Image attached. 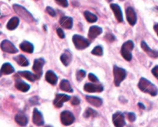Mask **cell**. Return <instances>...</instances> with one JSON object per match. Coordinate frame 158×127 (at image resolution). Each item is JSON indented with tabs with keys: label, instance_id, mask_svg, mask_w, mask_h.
<instances>
[{
	"label": "cell",
	"instance_id": "1",
	"mask_svg": "<svg viewBox=\"0 0 158 127\" xmlns=\"http://www.w3.org/2000/svg\"><path fill=\"white\" fill-rule=\"evenodd\" d=\"M138 87L142 92L150 94L152 96H155L158 93L157 86L145 78L140 79L138 83Z\"/></svg>",
	"mask_w": 158,
	"mask_h": 127
},
{
	"label": "cell",
	"instance_id": "2",
	"mask_svg": "<svg viewBox=\"0 0 158 127\" xmlns=\"http://www.w3.org/2000/svg\"><path fill=\"white\" fill-rule=\"evenodd\" d=\"M13 9L22 18L25 20L27 23H31L35 22V18H33V16L32 15V14L29 12V11L26 10L24 7L19 6V5L14 4L13 5Z\"/></svg>",
	"mask_w": 158,
	"mask_h": 127
},
{
	"label": "cell",
	"instance_id": "3",
	"mask_svg": "<svg viewBox=\"0 0 158 127\" xmlns=\"http://www.w3.org/2000/svg\"><path fill=\"white\" fill-rule=\"evenodd\" d=\"M134 47L133 41L128 40L125 42L121 47V55L127 61H131L132 59V51Z\"/></svg>",
	"mask_w": 158,
	"mask_h": 127
},
{
	"label": "cell",
	"instance_id": "4",
	"mask_svg": "<svg viewBox=\"0 0 158 127\" xmlns=\"http://www.w3.org/2000/svg\"><path fill=\"white\" fill-rule=\"evenodd\" d=\"M127 72L125 69L118 67L117 66H114V84L116 86H120V83L126 78Z\"/></svg>",
	"mask_w": 158,
	"mask_h": 127
},
{
	"label": "cell",
	"instance_id": "5",
	"mask_svg": "<svg viewBox=\"0 0 158 127\" xmlns=\"http://www.w3.org/2000/svg\"><path fill=\"white\" fill-rule=\"evenodd\" d=\"M73 42L75 47L79 50H83V49H86L90 44L86 39L79 35H74L73 36Z\"/></svg>",
	"mask_w": 158,
	"mask_h": 127
},
{
	"label": "cell",
	"instance_id": "6",
	"mask_svg": "<svg viewBox=\"0 0 158 127\" xmlns=\"http://www.w3.org/2000/svg\"><path fill=\"white\" fill-rule=\"evenodd\" d=\"M60 120H61V123L64 126H69L75 121V117L72 113L69 111H63L60 115Z\"/></svg>",
	"mask_w": 158,
	"mask_h": 127
},
{
	"label": "cell",
	"instance_id": "7",
	"mask_svg": "<svg viewBox=\"0 0 158 127\" xmlns=\"http://www.w3.org/2000/svg\"><path fill=\"white\" fill-rule=\"evenodd\" d=\"M45 63V60L43 58H39L34 60V64L32 69L36 76L37 79H40L43 74V66Z\"/></svg>",
	"mask_w": 158,
	"mask_h": 127
},
{
	"label": "cell",
	"instance_id": "8",
	"mask_svg": "<svg viewBox=\"0 0 158 127\" xmlns=\"http://www.w3.org/2000/svg\"><path fill=\"white\" fill-rule=\"evenodd\" d=\"M0 47H1L2 50L6 52H8V53L14 54L18 52L17 48L10 41H9L7 39H5L2 42L1 45H0Z\"/></svg>",
	"mask_w": 158,
	"mask_h": 127
},
{
	"label": "cell",
	"instance_id": "9",
	"mask_svg": "<svg viewBox=\"0 0 158 127\" xmlns=\"http://www.w3.org/2000/svg\"><path fill=\"white\" fill-rule=\"evenodd\" d=\"M113 123L115 127H123L126 125L124 116L120 112H117L113 115Z\"/></svg>",
	"mask_w": 158,
	"mask_h": 127
},
{
	"label": "cell",
	"instance_id": "10",
	"mask_svg": "<svg viewBox=\"0 0 158 127\" xmlns=\"http://www.w3.org/2000/svg\"><path fill=\"white\" fill-rule=\"evenodd\" d=\"M70 100V96L65 94H57L53 101V105L56 108H61L63 106V103L67 102Z\"/></svg>",
	"mask_w": 158,
	"mask_h": 127
},
{
	"label": "cell",
	"instance_id": "11",
	"mask_svg": "<svg viewBox=\"0 0 158 127\" xmlns=\"http://www.w3.org/2000/svg\"><path fill=\"white\" fill-rule=\"evenodd\" d=\"M127 18L128 23H130L131 26H134L137 23V14H136L135 10L132 7H128L126 9Z\"/></svg>",
	"mask_w": 158,
	"mask_h": 127
},
{
	"label": "cell",
	"instance_id": "12",
	"mask_svg": "<svg viewBox=\"0 0 158 127\" xmlns=\"http://www.w3.org/2000/svg\"><path fill=\"white\" fill-rule=\"evenodd\" d=\"M32 122L35 125L38 126H41L44 124L43 114L37 109H34L33 115H32Z\"/></svg>",
	"mask_w": 158,
	"mask_h": 127
},
{
	"label": "cell",
	"instance_id": "13",
	"mask_svg": "<svg viewBox=\"0 0 158 127\" xmlns=\"http://www.w3.org/2000/svg\"><path fill=\"white\" fill-rule=\"evenodd\" d=\"M84 90L87 92H101L103 91V86L102 85L86 83L84 86Z\"/></svg>",
	"mask_w": 158,
	"mask_h": 127
},
{
	"label": "cell",
	"instance_id": "14",
	"mask_svg": "<svg viewBox=\"0 0 158 127\" xmlns=\"http://www.w3.org/2000/svg\"><path fill=\"white\" fill-rule=\"evenodd\" d=\"M110 8L114 12V15L116 17V19L119 22V23H122L123 20V13H122L121 9H120V6L117 4H110Z\"/></svg>",
	"mask_w": 158,
	"mask_h": 127
},
{
	"label": "cell",
	"instance_id": "15",
	"mask_svg": "<svg viewBox=\"0 0 158 127\" xmlns=\"http://www.w3.org/2000/svg\"><path fill=\"white\" fill-rule=\"evenodd\" d=\"M103 32V29L100 27L97 26H93L89 28V33H88V37H89L90 39H94L97 38L98 35H100V34Z\"/></svg>",
	"mask_w": 158,
	"mask_h": 127
},
{
	"label": "cell",
	"instance_id": "16",
	"mask_svg": "<svg viewBox=\"0 0 158 127\" xmlns=\"http://www.w3.org/2000/svg\"><path fill=\"white\" fill-rule=\"evenodd\" d=\"M141 48L143 49V51H144V52H146V53L148 54L150 57H151V58H154V59L158 58V51L153 50V49H151L144 41L141 42Z\"/></svg>",
	"mask_w": 158,
	"mask_h": 127
},
{
	"label": "cell",
	"instance_id": "17",
	"mask_svg": "<svg viewBox=\"0 0 158 127\" xmlns=\"http://www.w3.org/2000/svg\"><path fill=\"white\" fill-rule=\"evenodd\" d=\"M15 72V69L13 66L9 63H6L2 66L1 69H0V77L2 75H9Z\"/></svg>",
	"mask_w": 158,
	"mask_h": 127
},
{
	"label": "cell",
	"instance_id": "18",
	"mask_svg": "<svg viewBox=\"0 0 158 127\" xmlns=\"http://www.w3.org/2000/svg\"><path fill=\"white\" fill-rule=\"evenodd\" d=\"M73 20L69 16H63L60 19V24L61 25V26L67 29H70L73 27Z\"/></svg>",
	"mask_w": 158,
	"mask_h": 127
},
{
	"label": "cell",
	"instance_id": "19",
	"mask_svg": "<svg viewBox=\"0 0 158 127\" xmlns=\"http://www.w3.org/2000/svg\"><path fill=\"white\" fill-rule=\"evenodd\" d=\"M60 60L65 66H67L70 64L72 61V54L69 50H66L60 56Z\"/></svg>",
	"mask_w": 158,
	"mask_h": 127
},
{
	"label": "cell",
	"instance_id": "20",
	"mask_svg": "<svg viewBox=\"0 0 158 127\" xmlns=\"http://www.w3.org/2000/svg\"><path fill=\"white\" fill-rule=\"evenodd\" d=\"M86 99L88 103H89L91 105L96 106V107H100L103 104V100L101 98H99V97L87 96H86Z\"/></svg>",
	"mask_w": 158,
	"mask_h": 127
},
{
	"label": "cell",
	"instance_id": "21",
	"mask_svg": "<svg viewBox=\"0 0 158 127\" xmlns=\"http://www.w3.org/2000/svg\"><path fill=\"white\" fill-rule=\"evenodd\" d=\"M46 80L50 84L56 85L57 83V80H58V77L53 71L49 70L47 71L46 74Z\"/></svg>",
	"mask_w": 158,
	"mask_h": 127
},
{
	"label": "cell",
	"instance_id": "22",
	"mask_svg": "<svg viewBox=\"0 0 158 127\" xmlns=\"http://www.w3.org/2000/svg\"><path fill=\"white\" fill-rule=\"evenodd\" d=\"M20 49L25 52H27V53H32L34 50V46L31 43L27 41H24L20 44L19 46Z\"/></svg>",
	"mask_w": 158,
	"mask_h": 127
},
{
	"label": "cell",
	"instance_id": "23",
	"mask_svg": "<svg viewBox=\"0 0 158 127\" xmlns=\"http://www.w3.org/2000/svg\"><path fill=\"white\" fill-rule=\"evenodd\" d=\"M15 88H16L18 90L21 91V92H26L29 90L30 86H29V85H28L27 83L22 81V80H17L16 81H15Z\"/></svg>",
	"mask_w": 158,
	"mask_h": 127
},
{
	"label": "cell",
	"instance_id": "24",
	"mask_svg": "<svg viewBox=\"0 0 158 127\" xmlns=\"http://www.w3.org/2000/svg\"><path fill=\"white\" fill-rule=\"evenodd\" d=\"M18 74L31 82H34L35 80H38L36 76H35V74L32 73V72H29V71H19V72H18Z\"/></svg>",
	"mask_w": 158,
	"mask_h": 127
},
{
	"label": "cell",
	"instance_id": "25",
	"mask_svg": "<svg viewBox=\"0 0 158 127\" xmlns=\"http://www.w3.org/2000/svg\"><path fill=\"white\" fill-rule=\"evenodd\" d=\"M19 18H17V17H12L7 23V29L9 30H14L17 28V26H19Z\"/></svg>",
	"mask_w": 158,
	"mask_h": 127
},
{
	"label": "cell",
	"instance_id": "26",
	"mask_svg": "<svg viewBox=\"0 0 158 127\" xmlns=\"http://www.w3.org/2000/svg\"><path fill=\"white\" fill-rule=\"evenodd\" d=\"M60 88L62 89L63 91H65V92H72L73 89L72 86H71L70 83L68 80H63L60 83Z\"/></svg>",
	"mask_w": 158,
	"mask_h": 127
},
{
	"label": "cell",
	"instance_id": "27",
	"mask_svg": "<svg viewBox=\"0 0 158 127\" xmlns=\"http://www.w3.org/2000/svg\"><path fill=\"white\" fill-rule=\"evenodd\" d=\"M14 59H15V61L21 66H28L29 64L27 59L23 55H17V56L14 57Z\"/></svg>",
	"mask_w": 158,
	"mask_h": 127
},
{
	"label": "cell",
	"instance_id": "28",
	"mask_svg": "<svg viewBox=\"0 0 158 127\" xmlns=\"http://www.w3.org/2000/svg\"><path fill=\"white\" fill-rule=\"evenodd\" d=\"M15 122H16V123L21 126H26L28 123L27 117L24 115H20V114L16 115L15 117Z\"/></svg>",
	"mask_w": 158,
	"mask_h": 127
},
{
	"label": "cell",
	"instance_id": "29",
	"mask_svg": "<svg viewBox=\"0 0 158 127\" xmlns=\"http://www.w3.org/2000/svg\"><path fill=\"white\" fill-rule=\"evenodd\" d=\"M84 16H85V18H86V19L90 23H95V22L97 21V15H94V14L92 13V12H89V11H85Z\"/></svg>",
	"mask_w": 158,
	"mask_h": 127
},
{
	"label": "cell",
	"instance_id": "30",
	"mask_svg": "<svg viewBox=\"0 0 158 127\" xmlns=\"http://www.w3.org/2000/svg\"><path fill=\"white\" fill-rule=\"evenodd\" d=\"M97 116H98V113H97V111L94 110L90 108H87L84 113L85 118H95Z\"/></svg>",
	"mask_w": 158,
	"mask_h": 127
},
{
	"label": "cell",
	"instance_id": "31",
	"mask_svg": "<svg viewBox=\"0 0 158 127\" xmlns=\"http://www.w3.org/2000/svg\"><path fill=\"white\" fill-rule=\"evenodd\" d=\"M91 53L94 54V55H95L101 56V55H103V48H102V46H96V47L92 50Z\"/></svg>",
	"mask_w": 158,
	"mask_h": 127
},
{
	"label": "cell",
	"instance_id": "32",
	"mask_svg": "<svg viewBox=\"0 0 158 127\" xmlns=\"http://www.w3.org/2000/svg\"><path fill=\"white\" fill-rule=\"evenodd\" d=\"M86 76V72L84 70H79L77 72V79L78 81H81Z\"/></svg>",
	"mask_w": 158,
	"mask_h": 127
},
{
	"label": "cell",
	"instance_id": "33",
	"mask_svg": "<svg viewBox=\"0 0 158 127\" xmlns=\"http://www.w3.org/2000/svg\"><path fill=\"white\" fill-rule=\"evenodd\" d=\"M46 12H47L49 15H51V16H52V17H55L56 15V11L54 10L52 8H51L50 6H48V7H46Z\"/></svg>",
	"mask_w": 158,
	"mask_h": 127
},
{
	"label": "cell",
	"instance_id": "34",
	"mask_svg": "<svg viewBox=\"0 0 158 127\" xmlns=\"http://www.w3.org/2000/svg\"><path fill=\"white\" fill-rule=\"evenodd\" d=\"M105 39H106V41H108V42H110V43H111V42L115 41L116 38H115V36H114V35H113V34L107 33L106 35V36H105Z\"/></svg>",
	"mask_w": 158,
	"mask_h": 127
},
{
	"label": "cell",
	"instance_id": "35",
	"mask_svg": "<svg viewBox=\"0 0 158 127\" xmlns=\"http://www.w3.org/2000/svg\"><path fill=\"white\" fill-rule=\"evenodd\" d=\"M56 2L57 3H58L60 6H63V7H67L68 6V1L67 0H56Z\"/></svg>",
	"mask_w": 158,
	"mask_h": 127
},
{
	"label": "cell",
	"instance_id": "36",
	"mask_svg": "<svg viewBox=\"0 0 158 127\" xmlns=\"http://www.w3.org/2000/svg\"><path fill=\"white\" fill-rule=\"evenodd\" d=\"M88 77H89V80H90V81H92L93 83H97V82L99 81L98 78H97L94 73H89V76Z\"/></svg>",
	"mask_w": 158,
	"mask_h": 127
},
{
	"label": "cell",
	"instance_id": "37",
	"mask_svg": "<svg viewBox=\"0 0 158 127\" xmlns=\"http://www.w3.org/2000/svg\"><path fill=\"white\" fill-rule=\"evenodd\" d=\"M127 118L131 122H134L136 120V115L133 113H130L127 114Z\"/></svg>",
	"mask_w": 158,
	"mask_h": 127
},
{
	"label": "cell",
	"instance_id": "38",
	"mask_svg": "<svg viewBox=\"0 0 158 127\" xmlns=\"http://www.w3.org/2000/svg\"><path fill=\"white\" fill-rule=\"evenodd\" d=\"M80 100H79L78 97L77 96H74L73 98L72 99V101H71V103H72V105H73V106H77V105L80 104Z\"/></svg>",
	"mask_w": 158,
	"mask_h": 127
},
{
	"label": "cell",
	"instance_id": "39",
	"mask_svg": "<svg viewBox=\"0 0 158 127\" xmlns=\"http://www.w3.org/2000/svg\"><path fill=\"white\" fill-rule=\"evenodd\" d=\"M56 32H57V34H58V35H59V37H60V38H61V39L64 38L65 34H64V32H63V29H61L60 28H58V29H57V30H56Z\"/></svg>",
	"mask_w": 158,
	"mask_h": 127
},
{
	"label": "cell",
	"instance_id": "40",
	"mask_svg": "<svg viewBox=\"0 0 158 127\" xmlns=\"http://www.w3.org/2000/svg\"><path fill=\"white\" fill-rule=\"evenodd\" d=\"M151 72H152L153 75H154V76H155L158 80V66H154V67L153 68L152 70H151Z\"/></svg>",
	"mask_w": 158,
	"mask_h": 127
},
{
	"label": "cell",
	"instance_id": "41",
	"mask_svg": "<svg viewBox=\"0 0 158 127\" xmlns=\"http://www.w3.org/2000/svg\"><path fill=\"white\" fill-rule=\"evenodd\" d=\"M154 30H155L156 33H157V35H158V23H157V24L154 25Z\"/></svg>",
	"mask_w": 158,
	"mask_h": 127
},
{
	"label": "cell",
	"instance_id": "42",
	"mask_svg": "<svg viewBox=\"0 0 158 127\" xmlns=\"http://www.w3.org/2000/svg\"><path fill=\"white\" fill-rule=\"evenodd\" d=\"M138 106H140V108H142V109H145V107H144V106H143V104H142V103H138Z\"/></svg>",
	"mask_w": 158,
	"mask_h": 127
},
{
	"label": "cell",
	"instance_id": "43",
	"mask_svg": "<svg viewBox=\"0 0 158 127\" xmlns=\"http://www.w3.org/2000/svg\"><path fill=\"white\" fill-rule=\"evenodd\" d=\"M106 1L109 2H111V1H112V0H106Z\"/></svg>",
	"mask_w": 158,
	"mask_h": 127
},
{
	"label": "cell",
	"instance_id": "44",
	"mask_svg": "<svg viewBox=\"0 0 158 127\" xmlns=\"http://www.w3.org/2000/svg\"><path fill=\"white\" fill-rule=\"evenodd\" d=\"M46 127H52V126H46Z\"/></svg>",
	"mask_w": 158,
	"mask_h": 127
},
{
	"label": "cell",
	"instance_id": "45",
	"mask_svg": "<svg viewBox=\"0 0 158 127\" xmlns=\"http://www.w3.org/2000/svg\"><path fill=\"white\" fill-rule=\"evenodd\" d=\"M156 9H157V10H158V7H156Z\"/></svg>",
	"mask_w": 158,
	"mask_h": 127
},
{
	"label": "cell",
	"instance_id": "46",
	"mask_svg": "<svg viewBox=\"0 0 158 127\" xmlns=\"http://www.w3.org/2000/svg\"><path fill=\"white\" fill-rule=\"evenodd\" d=\"M120 1H123V0H120Z\"/></svg>",
	"mask_w": 158,
	"mask_h": 127
}]
</instances>
